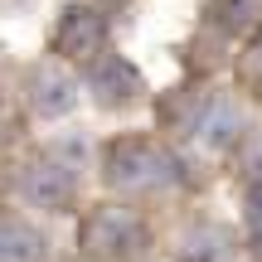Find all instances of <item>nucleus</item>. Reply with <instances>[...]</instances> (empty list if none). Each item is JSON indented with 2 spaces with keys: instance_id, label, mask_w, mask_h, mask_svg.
Masks as SVG:
<instances>
[{
  "instance_id": "obj_6",
  "label": "nucleus",
  "mask_w": 262,
  "mask_h": 262,
  "mask_svg": "<svg viewBox=\"0 0 262 262\" xmlns=\"http://www.w3.org/2000/svg\"><path fill=\"white\" fill-rule=\"evenodd\" d=\"M54 54L58 58H78V63H93L97 54H107V19L93 5H68L63 19L54 29Z\"/></svg>"
},
{
  "instance_id": "obj_5",
  "label": "nucleus",
  "mask_w": 262,
  "mask_h": 262,
  "mask_svg": "<svg viewBox=\"0 0 262 262\" xmlns=\"http://www.w3.org/2000/svg\"><path fill=\"white\" fill-rule=\"evenodd\" d=\"M19 93H25V107L34 117H44V122H54V117H68L78 107V93H83V83H78L73 73H68L63 63H34L25 73V83H19Z\"/></svg>"
},
{
  "instance_id": "obj_10",
  "label": "nucleus",
  "mask_w": 262,
  "mask_h": 262,
  "mask_svg": "<svg viewBox=\"0 0 262 262\" xmlns=\"http://www.w3.org/2000/svg\"><path fill=\"white\" fill-rule=\"evenodd\" d=\"M209 15L224 34H248L262 15V0H209Z\"/></svg>"
},
{
  "instance_id": "obj_9",
  "label": "nucleus",
  "mask_w": 262,
  "mask_h": 262,
  "mask_svg": "<svg viewBox=\"0 0 262 262\" xmlns=\"http://www.w3.org/2000/svg\"><path fill=\"white\" fill-rule=\"evenodd\" d=\"M0 262H49V233L25 214H5V224H0Z\"/></svg>"
},
{
  "instance_id": "obj_12",
  "label": "nucleus",
  "mask_w": 262,
  "mask_h": 262,
  "mask_svg": "<svg viewBox=\"0 0 262 262\" xmlns=\"http://www.w3.org/2000/svg\"><path fill=\"white\" fill-rule=\"evenodd\" d=\"M243 233L248 248L262 257V185H243Z\"/></svg>"
},
{
  "instance_id": "obj_3",
  "label": "nucleus",
  "mask_w": 262,
  "mask_h": 262,
  "mask_svg": "<svg viewBox=\"0 0 262 262\" xmlns=\"http://www.w3.org/2000/svg\"><path fill=\"white\" fill-rule=\"evenodd\" d=\"M180 131H185V146L194 156H228L248 136L243 131V107H238L233 93H204L189 107V117L180 122Z\"/></svg>"
},
{
  "instance_id": "obj_7",
  "label": "nucleus",
  "mask_w": 262,
  "mask_h": 262,
  "mask_svg": "<svg viewBox=\"0 0 262 262\" xmlns=\"http://www.w3.org/2000/svg\"><path fill=\"white\" fill-rule=\"evenodd\" d=\"M83 83H88V93H93L102 107H131L141 93H146L141 73L122 54H97L93 63H83Z\"/></svg>"
},
{
  "instance_id": "obj_8",
  "label": "nucleus",
  "mask_w": 262,
  "mask_h": 262,
  "mask_svg": "<svg viewBox=\"0 0 262 262\" xmlns=\"http://www.w3.org/2000/svg\"><path fill=\"white\" fill-rule=\"evenodd\" d=\"M238 238L219 224H189L175 238V262H233Z\"/></svg>"
},
{
  "instance_id": "obj_1",
  "label": "nucleus",
  "mask_w": 262,
  "mask_h": 262,
  "mask_svg": "<svg viewBox=\"0 0 262 262\" xmlns=\"http://www.w3.org/2000/svg\"><path fill=\"white\" fill-rule=\"evenodd\" d=\"M102 185L122 199H150L185 185V160L150 136H117L102 150Z\"/></svg>"
},
{
  "instance_id": "obj_11",
  "label": "nucleus",
  "mask_w": 262,
  "mask_h": 262,
  "mask_svg": "<svg viewBox=\"0 0 262 262\" xmlns=\"http://www.w3.org/2000/svg\"><path fill=\"white\" fill-rule=\"evenodd\" d=\"M233 175L243 185H262V126H253L233 150Z\"/></svg>"
},
{
  "instance_id": "obj_13",
  "label": "nucleus",
  "mask_w": 262,
  "mask_h": 262,
  "mask_svg": "<svg viewBox=\"0 0 262 262\" xmlns=\"http://www.w3.org/2000/svg\"><path fill=\"white\" fill-rule=\"evenodd\" d=\"M238 83H243L253 97H262V34L243 49V58H238Z\"/></svg>"
},
{
  "instance_id": "obj_2",
  "label": "nucleus",
  "mask_w": 262,
  "mask_h": 262,
  "mask_svg": "<svg viewBox=\"0 0 262 262\" xmlns=\"http://www.w3.org/2000/svg\"><path fill=\"white\" fill-rule=\"evenodd\" d=\"M78 243H83V257H93V262H146L150 228L126 204H97L83 219Z\"/></svg>"
},
{
  "instance_id": "obj_4",
  "label": "nucleus",
  "mask_w": 262,
  "mask_h": 262,
  "mask_svg": "<svg viewBox=\"0 0 262 262\" xmlns=\"http://www.w3.org/2000/svg\"><path fill=\"white\" fill-rule=\"evenodd\" d=\"M15 194L25 209H44V214H68L78 204V170L68 160H58L54 150H44L39 160H29L15 175Z\"/></svg>"
}]
</instances>
